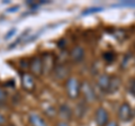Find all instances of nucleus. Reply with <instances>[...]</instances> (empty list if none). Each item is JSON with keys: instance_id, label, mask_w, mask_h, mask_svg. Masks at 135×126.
<instances>
[{"instance_id": "f257e3e1", "label": "nucleus", "mask_w": 135, "mask_h": 126, "mask_svg": "<svg viewBox=\"0 0 135 126\" xmlns=\"http://www.w3.org/2000/svg\"><path fill=\"white\" fill-rule=\"evenodd\" d=\"M65 88V94L68 98L75 100L80 97L81 95V89H82V82L75 77H70L64 83Z\"/></svg>"}, {"instance_id": "f03ea898", "label": "nucleus", "mask_w": 135, "mask_h": 126, "mask_svg": "<svg viewBox=\"0 0 135 126\" xmlns=\"http://www.w3.org/2000/svg\"><path fill=\"white\" fill-rule=\"evenodd\" d=\"M134 117V109L128 101H123L117 108V119L122 123H128Z\"/></svg>"}, {"instance_id": "7ed1b4c3", "label": "nucleus", "mask_w": 135, "mask_h": 126, "mask_svg": "<svg viewBox=\"0 0 135 126\" xmlns=\"http://www.w3.org/2000/svg\"><path fill=\"white\" fill-rule=\"evenodd\" d=\"M29 70H31V73L36 78H40L44 73V65L42 56L35 55L29 60Z\"/></svg>"}, {"instance_id": "20e7f679", "label": "nucleus", "mask_w": 135, "mask_h": 126, "mask_svg": "<svg viewBox=\"0 0 135 126\" xmlns=\"http://www.w3.org/2000/svg\"><path fill=\"white\" fill-rule=\"evenodd\" d=\"M94 119H95V123L97 126H106L108 124V122L110 120L109 112L103 106L97 107V109L95 110Z\"/></svg>"}, {"instance_id": "39448f33", "label": "nucleus", "mask_w": 135, "mask_h": 126, "mask_svg": "<svg viewBox=\"0 0 135 126\" xmlns=\"http://www.w3.org/2000/svg\"><path fill=\"white\" fill-rule=\"evenodd\" d=\"M53 78L55 80H60V81H66L69 79V74H70V69L68 68V65H65L64 63H60L56 64V66L53 70Z\"/></svg>"}, {"instance_id": "423d86ee", "label": "nucleus", "mask_w": 135, "mask_h": 126, "mask_svg": "<svg viewBox=\"0 0 135 126\" xmlns=\"http://www.w3.org/2000/svg\"><path fill=\"white\" fill-rule=\"evenodd\" d=\"M20 85H22V88L25 91L33 92L34 90H35V87H36L35 77H34L32 73L23 72L22 79H20Z\"/></svg>"}, {"instance_id": "0eeeda50", "label": "nucleus", "mask_w": 135, "mask_h": 126, "mask_svg": "<svg viewBox=\"0 0 135 126\" xmlns=\"http://www.w3.org/2000/svg\"><path fill=\"white\" fill-rule=\"evenodd\" d=\"M69 57L72 63H80L86 57V51L81 45H75L69 52Z\"/></svg>"}, {"instance_id": "6e6552de", "label": "nucleus", "mask_w": 135, "mask_h": 126, "mask_svg": "<svg viewBox=\"0 0 135 126\" xmlns=\"http://www.w3.org/2000/svg\"><path fill=\"white\" fill-rule=\"evenodd\" d=\"M42 60H43V65H44V73H51L53 72L54 68L56 66L55 64V56L53 53H43Z\"/></svg>"}, {"instance_id": "1a4fd4ad", "label": "nucleus", "mask_w": 135, "mask_h": 126, "mask_svg": "<svg viewBox=\"0 0 135 126\" xmlns=\"http://www.w3.org/2000/svg\"><path fill=\"white\" fill-rule=\"evenodd\" d=\"M110 80H112V75H109L108 73H101L98 75V78H97L96 85L101 92L107 94L109 85H110Z\"/></svg>"}, {"instance_id": "9d476101", "label": "nucleus", "mask_w": 135, "mask_h": 126, "mask_svg": "<svg viewBox=\"0 0 135 126\" xmlns=\"http://www.w3.org/2000/svg\"><path fill=\"white\" fill-rule=\"evenodd\" d=\"M81 94H83L86 101L91 103V101H94V100L96 99V92H95V89H94V87H92L88 81L82 82Z\"/></svg>"}, {"instance_id": "9b49d317", "label": "nucleus", "mask_w": 135, "mask_h": 126, "mask_svg": "<svg viewBox=\"0 0 135 126\" xmlns=\"http://www.w3.org/2000/svg\"><path fill=\"white\" fill-rule=\"evenodd\" d=\"M57 114L63 120H71L73 117V110L68 104H61L57 109Z\"/></svg>"}, {"instance_id": "f8f14e48", "label": "nucleus", "mask_w": 135, "mask_h": 126, "mask_svg": "<svg viewBox=\"0 0 135 126\" xmlns=\"http://www.w3.org/2000/svg\"><path fill=\"white\" fill-rule=\"evenodd\" d=\"M28 122L32 126H47L46 120L36 113H32L28 115Z\"/></svg>"}, {"instance_id": "ddd939ff", "label": "nucleus", "mask_w": 135, "mask_h": 126, "mask_svg": "<svg viewBox=\"0 0 135 126\" xmlns=\"http://www.w3.org/2000/svg\"><path fill=\"white\" fill-rule=\"evenodd\" d=\"M122 85V79L118 77V75H112V80H110V85H109L108 88V91L107 94L108 95H113V94H116V92L119 90Z\"/></svg>"}, {"instance_id": "4468645a", "label": "nucleus", "mask_w": 135, "mask_h": 126, "mask_svg": "<svg viewBox=\"0 0 135 126\" xmlns=\"http://www.w3.org/2000/svg\"><path fill=\"white\" fill-rule=\"evenodd\" d=\"M117 59V54L112 51V50H109V51H105L103 53V60L105 61V63H107V64H112L116 61Z\"/></svg>"}, {"instance_id": "2eb2a0df", "label": "nucleus", "mask_w": 135, "mask_h": 126, "mask_svg": "<svg viewBox=\"0 0 135 126\" xmlns=\"http://www.w3.org/2000/svg\"><path fill=\"white\" fill-rule=\"evenodd\" d=\"M126 90L128 95H131L133 98H135V77H132L128 79L127 85H126Z\"/></svg>"}, {"instance_id": "dca6fc26", "label": "nucleus", "mask_w": 135, "mask_h": 126, "mask_svg": "<svg viewBox=\"0 0 135 126\" xmlns=\"http://www.w3.org/2000/svg\"><path fill=\"white\" fill-rule=\"evenodd\" d=\"M104 10L103 7H91V8H88L84 11H82V15L83 16H87V15H90V14H95V12H98Z\"/></svg>"}, {"instance_id": "f3484780", "label": "nucleus", "mask_w": 135, "mask_h": 126, "mask_svg": "<svg viewBox=\"0 0 135 126\" xmlns=\"http://www.w3.org/2000/svg\"><path fill=\"white\" fill-rule=\"evenodd\" d=\"M7 98H8L7 91L3 89L2 87H0V106H2V105H5V104H6Z\"/></svg>"}, {"instance_id": "a211bd4d", "label": "nucleus", "mask_w": 135, "mask_h": 126, "mask_svg": "<svg viewBox=\"0 0 135 126\" xmlns=\"http://www.w3.org/2000/svg\"><path fill=\"white\" fill-rule=\"evenodd\" d=\"M16 32H17V29H16L15 27H14V28H11V29H10V31H9V32H8V33H7V34L5 35V37H3V38H5V40H10V38H11V37H12V36H14V35L16 34Z\"/></svg>"}, {"instance_id": "6ab92c4d", "label": "nucleus", "mask_w": 135, "mask_h": 126, "mask_svg": "<svg viewBox=\"0 0 135 126\" xmlns=\"http://www.w3.org/2000/svg\"><path fill=\"white\" fill-rule=\"evenodd\" d=\"M5 125H7V117L0 113V126H5Z\"/></svg>"}, {"instance_id": "aec40b11", "label": "nucleus", "mask_w": 135, "mask_h": 126, "mask_svg": "<svg viewBox=\"0 0 135 126\" xmlns=\"http://www.w3.org/2000/svg\"><path fill=\"white\" fill-rule=\"evenodd\" d=\"M64 46H65V40L64 38H62L57 42V47H60V49H64Z\"/></svg>"}, {"instance_id": "412c9836", "label": "nucleus", "mask_w": 135, "mask_h": 126, "mask_svg": "<svg viewBox=\"0 0 135 126\" xmlns=\"http://www.w3.org/2000/svg\"><path fill=\"white\" fill-rule=\"evenodd\" d=\"M19 9V6L17 5V6H14V7H10V8H8L7 9V12H15Z\"/></svg>"}, {"instance_id": "4be33fe9", "label": "nucleus", "mask_w": 135, "mask_h": 126, "mask_svg": "<svg viewBox=\"0 0 135 126\" xmlns=\"http://www.w3.org/2000/svg\"><path fill=\"white\" fill-rule=\"evenodd\" d=\"M106 126H119V124H118V122L117 120H109L108 122V124Z\"/></svg>"}, {"instance_id": "5701e85b", "label": "nucleus", "mask_w": 135, "mask_h": 126, "mask_svg": "<svg viewBox=\"0 0 135 126\" xmlns=\"http://www.w3.org/2000/svg\"><path fill=\"white\" fill-rule=\"evenodd\" d=\"M56 126H70V124L68 123V122H65V120H61V122H59V123L56 124Z\"/></svg>"}, {"instance_id": "b1692460", "label": "nucleus", "mask_w": 135, "mask_h": 126, "mask_svg": "<svg viewBox=\"0 0 135 126\" xmlns=\"http://www.w3.org/2000/svg\"><path fill=\"white\" fill-rule=\"evenodd\" d=\"M2 2H3V3H9L10 1H9V0H5V1H2Z\"/></svg>"}, {"instance_id": "393cba45", "label": "nucleus", "mask_w": 135, "mask_h": 126, "mask_svg": "<svg viewBox=\"0 0 135 126\" xmlns=\"http://www.w3.org/2000/svg\"><path fill=\"white\" fill-rule=\"evenodd\" d=\"M6 126H15V125H14V124H7Z\"/></svg>"}]
</instances>
